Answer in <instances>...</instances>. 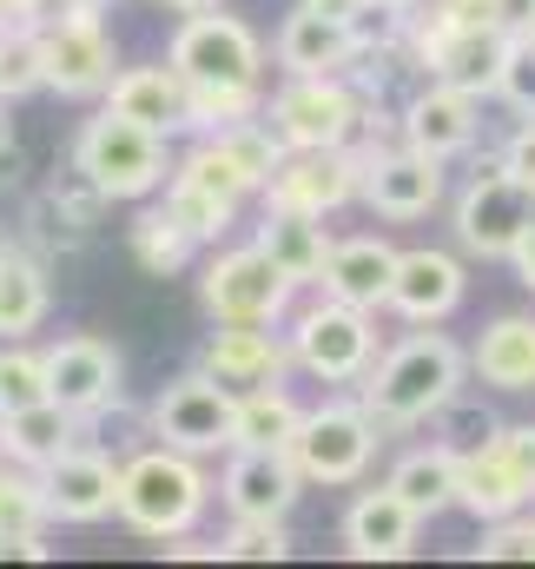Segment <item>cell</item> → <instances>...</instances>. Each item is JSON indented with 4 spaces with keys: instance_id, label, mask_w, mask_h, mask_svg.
I'll return each mask as SVG.
<instances>
[{
    "instance_id": "603a6c76",
    "label": "cell",
    "mask_w": 535,
    "mask_h": 569,
    "mask_svg": "<svg viewBox=\"0 0 535 569\" xmlns=\"http://www.w3.org/2000/svg\"><path fill=\"white\" fill-rule=\"evenodd\" d=\"M107 107L139 120V127H152V133H165V140L192 133V87H185V73L172 60L165 67H127V73H113Z\"/></svg>"
},
{
    "instance_id": "4fadbf2b",
    "label": "cell",
    "mask_w": 535,
    "mask_h": 569,
    "mask_svg": "<svg viewBox=\"0 0 535 569\" xmlns=\"http://www.w3.org/2000/svg\"><path fill=\"white\" fill-rule=\"evenodd\" d=\"M232 418H239V391L219 385L212 371H185L152 398V437L192 457L232 450Z\"/></svg>"
},
{
    "instance_id": "d6a6232c",
    "label": "cell",
    "mask_w": 535,
    "mask_h": 569,
    "mask_svg": "<svg viewBox=\"0 0 535 569\" xmlns=\"http://www.w3.org/2000/svg\"><path fill=\"white\" fill-rule=\"evenodd\" d=\"M53 523V503H47V477L27 470V463H7L0 470V537L20 543V537H40Z\"/></svg>"
},
{
    "instance_id": "d6986e66",
    "label": "cell",
    "mask_w": 535,
    "mask_h": 569,
    "mask_svg": "<svg viewBox=\"0 0 535 569\" xmlns=\"http://www.w3.org/2000/svg\"><path fill=\"white\" fill-rule=\"evenodd\" d=\"M476 127H483L476 93H463V87H450V80H430L397 120L403 146H416V152H430V159H443V166L476 146Z\"/></svg>"
},
{
    "instance_id": "d4e9b609",
    "label": "cell",
    "mask_w": 535,
    "mask_h": 569,
    "mask_svg": "<svg viewBox=\"0 0 535 569\" xmlns=\"http://www.w3.org/2000/svg\"><path fill=\"white\" fill-rule=\"evenodd\" d=\"M529 477L509 463V450L496 443V430L476 443V450H463V490H456V510H470L476 523H503V517H523V503H529Z\"/></svg>"
},
{
    "instance_id": "4316f807",
    "label": "cell",
    "mask_w": 535,
    "mask_h": 569,
    "mask_svg": "<svg viewBox=\"0 0 535 569\" xmlns=\"http://www.w3.org/2000/svg\"><path fill=\"white\" fill-rule=\"evenodd\" d=\"M252 246H259V252H271V266H277L291 284H317V272H324V252H331V232H324V219H317V212L265 206V219H259Z\"/></svg>"
},
{
    "instance_id": "ab89813d",
    "label": "cell",
    "mask_w": 535,
    "mask_h": 569,
    "mask_svg": "<svg viewBox=\"0 0 535 569\" xmlns=\"http://www.w3.org/2000/svg\"><path fill=\"white\" fill-rule=\"evenodd\" d=\"M503 166H509L516 179H529V186H535V120H523V127L509 133V146H503Z\"/></svg>"
},
{
    "instance_id": "bcb514c9",
    "label": "cell",
    "mask_w": 535,
    "mask_h": 569,
    "mask_svg": "<svg viewBox=\"0 0 535 569\" xmlns=\"http://www.w3.org/2000/svg\"><path fill=\"white\" fill-rule=\"evenodd\" d=\"M165 7H179V13H199V7H219V0H165Z\"/></svg>"
},
{
    "instance_id": "6da1fadb",
    "label": "cell",
    "mask_w": 535,
    "mask_h": 569,
    "mask_svg": "<svg viewBox=\"0 0 535 569\" xmlns=\"http://www.w3.org/2000/svg\"><path fill=\"white\" fill-rule=\"evenodd\" d=\"M463 371H470V358L436 325H416L391 351H377V365L357 378V405L384 430H416L463 398Z\"/></svg>"
},
{
    "instance_id": "c3c4849f",
    "label": "cell",
    "mask_w": 535,
    "mask_h": 569,
    "mask_svg": "<svg viewBox=\"0 0 535 569\" xmlns=\"http://www.w3.org/2000/svg\"><path fill=\"white\" fill-rule=\"evenodd\" d=\"M0 259H7V246H0Z\"/></svg>"
},
{
    "instance_id": "7a4b0ae2",
    "label": "cell",
    "mask_w": 535,
    "mask_h": 569,
    "mask_svg": "<svg viewBox=\"0 0 535 569\" xmlns=\"http://www.w3.org/2000/svg\"><path fill=\"white\" fill-rule=\"evenodd\" d=\"M212 503V477L199 470L192 450H172V443H152L139 450L133 463H120V523H133L139 537L152 543H172L185 537Z\"/></svg>"
},
{
    "instance_id": "52a82bcc",
    "label": "cell",
    "mask_w": 535,
    "mask_h": 569,
    "mask_svg": "<svg viewBox=\"0 0 535 569\" xmlns=\"http://www.w3.org/2000/svg\"><path fill=\"white\" fill-rule=\"evenodd\" d=\"M33 40H40V87L60 93V100H93L113 87V33L100 27V13H80V7H60V13H40L33 20Z\"/></svg>"
},
{
    "instance_id": "1f68e13d",
    "label": "cell",
    "mask_w": 535,
    "mask_h": 569,
    "mask_svg": "<svg viewBox=\"0 0 535 569\" xmlns=\"http://www.w3.org/2000/svg\"><path fill=\"white\" fill-rule=\"evenodd\" d=\"M47 318V272L27 252L0 259V338H27Z\"/></svg>"
},
{
    "instance_id": "7c38bea8",
    "label": "cell",
    "mask_w": 535,
    "mask_h": 569,
    "mask_svg": "<svg viewBox=\"0 0 535 569\" xmlns=\"http://www.w3.org/2000/svg\"><path fill=\"white\" fill-rule=\"evenodd\" d=\"M364 192V146H284L277 172L265 179V206L331 219Z\"/></svg>"
},
{
    "instance_id": "e0dca14e",
    "label": "cell",
    "mask_w": 535,
    "mask_h": 569,
    "mask_svg": "<svg viewBox=\"0 0 535 569\" xmlns=\"http://www.w3.org/2000/svg\"><path fill=\"white\" fill-rule=\"evenodd\" d=\"M47 503H53V523H107L120 517V463L93 443H73L67 457H53L47 470Z\"/></svg>"
},
{
    "instance_id": "7402d4cb",
    "label": "cell",
    "mask_w": 535,
    "mask_h": 569,
    "mask_svg": "<svg viewBox=\"0 0 535 569\" xmlns=\"http://www.w3.org/2000/svg\"><path fill=\"white\" fill-rule=\"evenodd\" d=\"M416 530H423V517L403 503L391 483L351 497V510H344V550L357 563H403L416 550Z\"/></svg>"
},
{
    "instance_id": "9c48e42d",
    "label": "cell",
    "mask_w": 535,
    "mask_h": 569,
    "mask_svg": "<svg viewBox=\"0 0 535 569\" xmlns=\"http://www.w3.org/2000/svg\"><path fill=\"white\" fill-rule=\"evenodd\" d=\"M535 226V186L516 179L503 159L483 166L463 192H456V246L470 259H509Z\"/></svg>"
},
{
    "instance_id": "7bdbcfd3",
    "label": "cell",
    "mask_w": 535,
    "mask_h": 569,
    "mask_svg": "<svg viewBox=\"0 0 535 569\" xmlns=\"http://www.w3.org/2000/svg\"><path fill=\"white\" fill-rule=\"evenodd\" d=\"M304 7H317V13H337V20H357V13H364V0H304Z\"/></svg>"
},
{
    "instance_id": "e575fe53",
    "label": "cell",
    "mask_w": 535,
    "mask_h": 569,
    "mask_svg": "<svg viewBox=\"0 0 535 569\" xmlns=\"http://www.w3.org/2000/svg\"><path fill=\"white\" fill-rule=\"evenodd\" d=\"M219 557L225 563H284L291 557V530H284V517H232Z\"/></svg>"
},
{
    "instance_id": "cb8c5ba5",
    "label": "cell",
    "mask_w": 535,
    "mask_h": 569,
    "mask_svg": "<svg viewBox=\"0 0 535 569\" xmlns=\"http://www.w3.org/2000/svg\"><path fill=\"white\" fill-rule=\"evenodd\" d=\"M397 259H403V252L391 246V239H377V232H364V239H331L324 272H317V291H331V298H344V305L377 311V305H391Z\"/></svg>"
},
{
    "instance_id": "30bf717a",
    "label": "cell",
    "mask_w": 535,
    "mask_h": 569,
    "mask_svg": "<svg viewBox=\"0 0 535 569\" xmlns=\"http://www.w3.org/2000/svg\"><path fill=\"white\" fill-rule=\"evenodd\" d=\"M265 127L284 146H351L364 127V100L351 93L344 73H284L265 107Z\"/></svg>"
},
{
    "instance_id": "3957f363",
    "label": "cell",
    "mask_w": 535,
    "mask_h": 569,
    "mask_svg": "<svg viewBox=\"0 0 535 569\" xmlns=\"http://www.w3.org/2000/svg\"><path fill=\"white\" fill-rule=\"evenodd\" d=\"M73 166L107 192V199H152L165 179H172V152H165V133L139 127L127 113H93L73 140Z\"/></svg>"
},
{
    "instance_id": "83f0119b",
    "label": "cell",
    "mask_w": 535,
    "mask_h": 569,
    "mask_svg": "<svg viewBox=\"0 0 535 569\" xmlns=\"http://www.w3.org/2000/svg\"><path fill=\"white\" fill-rule=\"evenodd\" d=\"M470 365H476V378L496 385V391H535V318L529 311H509V318L483 325Z\"/></svg>"
},
{
    "instance_id": "60d3db41",
    "label": "cell",
    "mask_w": 535,
    "mask_h": 569,
    "mask_svg": "<svg viewBox=\"0 0 535 569\" xmlns=\"http://www.w3.org/2000/svg\"><path fill=\"white\" fill-rule=\"evenodd\" d=\"M47 0H0V27H33Z\"/></svg>"
},
{
    "instance_id": "ba28073f",
    "label": "cell",
    "mask_w": 535,
    "mask_h": 569,
    "mask_svg": "<svg viewBox=\"0 0 535 569\" xmlns=\"http://www.w3.org/2000/svg\"><path fill=\"white\" fill-rule=\"evenodd\" d=\"M509 40L503 27H483V20H443V13H410V47L423 60L430 80H450L463 93H496L503 80V60H509Z\"/></svg>"
},
{
    "instance_id": "74e56055",
    "label": "cell",
    "mask_w": 535,
    "mask_h": 569,
    "mask_svg": "<svg viewBox=\"0 0 535 569\" xmlns=\"http://www.w3.org/2000/svg\"><path fill=\"white\" fill-rule=\"evenodd\" d=\"M496 100H509L523 120H535V33H516V40H509V60H503Z\"/></svg>"
},
{
    "instance_id": "4dcf8cb0",
    "label": "cell",
    "mask_w": 535,
    "mask_h": 569,
    "mask_svg": "<svg viewBox=\"0 0 535 569\" xmlns=\"http://www.w3.org/2000/svg\"><path fill=\"white\" fill-rule=\"evenodd\" d=\"M127 246H133V259L152 272V279H172V272H185L192 266V252H199V239L165 212V206H152V212H139L133 226H127Z\"/></svg>"
},
{
    "instance_id": "f6af8a7d",
    "label": "cell",
    "mask_w": 535,
    "mask_h": 569,
    "mask_svg": "<svg viewBox=\"0 0 535 569\" xmlns=\"http://www.w3.org/2000/svg\"><path fill=\"white\" fill-rule=\"evenodd\" d=\"M53 7H80V13H100V7H113V0H53Z\"/></svg>"
},
{
    "instance_id": "836d02e7",
    "label": "cell",
    "mask_w": 535,
    "mask_h": 569,
    "mask_svg": "<svg viewBox=\"0 0 535 569\" xmlns=\"http://www.w3.org/2000/svg\"><path fill=\"white\" fill-rule=\"evenodd\" d=\"M159 206H165L199 246H219V239L239 226V206H232V199H219V192H205V186H192V179H179V172L165 179V199H159Z\"/></svg>"
},
{
    "instance_id": "f1b7e54d",
    "label": "cell",
    "mask_w": 535,
    "mask_h": 569,
    "mask_svg": "<svg viewBox=\"0 0 535 569\" xmlns=\"http://www.w3.org/2000/svg\"><path fill=\"white\" fill-rule=\"evenodd\" d=\"M391 490H397L423 523L443 517V510H456V490H463V450H450V443H423V450H410L397 470H391Z\"/></svg>"
},
{
    "instance_id": "8992f818",
    "label": "cell",
    "mask_w": 535,
    "mask_h": 569,
    "mask_svg": "<svg viewBox=\"0 0 535 569\" xmlns=\"http://www.w3.org/2000/svg\"><path fill=\"white\" fill-rule=\"evenodd\" d=\"M377 443H384V425L364 405H317L291 430V463H297L304 483L344 490V483H364Z\"/></svg>"
},
{
    "instance_id": "f35d334b",
    "label": "cell",
    "mask_w": 535,
    "mask_h": 569,
    "mask_svg": "<svg viewBox=\"0 0 535 569\" xmlns=\"http://www.w3.org/2000/svg\"><path fill=\"white\" fill-rule=\"evenodd\" d=\"M496 443L509 450V463L529 477V490H535V425H503L496 430Z\"/></svg>"
},
{
    "instance_id": "2e32d148",
    "label": "cell",
    "mask_w": 535,
    "mask_h": 569,
    "mask_svg": "<svg viewBox=\"0 0 535 569\" xmlns=\"http://www.w3.org/2000/svg\"><path fill=\"white\" fill-rule=\"evenodd\" d=\"M47 358V398H60L80 418H100L120 405V351L107 338H60L40 351Z\"/></svg>"
},
{
    "instance_id": "681fc988",
    "label": "cell",
    "mask_w": 535,
    "mask_h": 569,
    "mask_svg": "<svg viewBox=\"0 0 535 569\" xmlns=\"http://www.w3.org/2000/svg\"><path fill=\"white\" fill-rule=\"evenodd\" d=\"M403 7H416V0H403Z\"/></svg>"
},
{
    "instance_id": "8fae6325",
    "label": "cell",
    "mask_w": 535,
    "mask_h": 569,
    "mask_svg": "<svg viewBox=\"0 0 535 569\" xmlns=\"http://www.w3.org/2000/svg\"><path fill=\"white\" fill-rule=\"evenodd\" d=\"M291 291L297 284L271 266V252L259 246H232V252H212L205 272H199V298L212 311V325H277L291 311Z\"/></svg>"
},
{
    "instance_id": "5b68a950",
    "label": "cell",
    "mask_w": 535,
    "mask_h": 569,
    "mask_svg": "<svg viewBox=\"0 0 535 569\" xmlns=\"http://www.w3.org/2000/svg\"><path fill=\"white\" fill-rule=\"evenodd\" d=\"M291 365L324 378V385H357L371 365H377V325L364 305H344V298H317L291 318Z\"/></svg>"
},
{
    "instance_id": "ffe728a7",
    "label": "cell",
    "mask_w": 535,
    "mask_h": 569,
    "mask_svg": "<svg viewBox=\"0 0 535 569\" xmlns=\"http://www.w3.org/2000/svg\"><path fill=\"white\" fill-rule=\"evenodd\" d=\"M463 259L456 252H436V246H416L397 259V279H391V311L403 325H443L456 305H463Z\"/></svg>"
},
{
    "instance_id": "9a60e30c",
    "label": "cell",
    "mask_w": 535,
    "mask_h": 569,
    "mask_svg": "<svg viewBox=\"0 0 535 569\" xmlns=\"http://www.w3.org/2000/svg\"><path fill=\"white\" fill-rule=\"evenodd\" d=\"M219 497H225L232 517H291V503L304 497V477H297L291 450L232 443V457L219 470Z\"/></svg>"
},
{
    "instance_id": "f546056e",
    "label": "cell",
    "mask_w": 535,
    "mask_h": 569,
    "mask_svg": "<svg viewBox=\"0 0 535 569\" xmlns=\"http://www.w3.org/2000/svg\"><path fill=\"white\" fill-rule=\"evenodd\" d=\"M304 418V405L284 385H252L239 391V418H232V443H259V450H291V430Z\"/></svg>"
},
{
    "instance_id": "ee69618b",
    "label": "cell",
    "mask_w": 535,
    "mask_h": 569,
    "mask_svg": "<svg viewBox=\"0 0 535 569\" xmlns=\"http://www.w3.org/2000/svg\"><path fill=\"white\" fill-rule=\"evenodd\" d=\"M7 107H13V100H0V152H13V120H7Z\"/></svg>"
},
{
    "instance_id": "d590c367",
    "label": "cell",
    "mask_w": 535,
    "mask_h": 569,
    "mask_svg": "<svg viewBox=\"0 0 535 569\" xmlns=\"http://www.w3.org/2000/svg\"><path fill=\"white\" fill-rule=\"evenodd\" d=\"M47 398V358L40 351H20V338L0 345V411H20V405H40Z\"/></svg>"
},
{
    "instance_id": "8d00e7d4",
    "label": "cell",
    "mask_w": 535,
    "mask_h": 569,
    "mask_svg": "<svg viewBox=\"0 0 535 569\" xmlns=\"http://www.w3.org/2000/svg\"><path fill=\"white\" fill-rule=\"evenodd\" d=\"M430 13L483 20V27H503V33H535V0H430Z\"/></svg>"
},
{
    "instance_id": "5bb4252c",
    "label": "cell",
    "mask_w": 535,
    "mask_h": 569,
    "mask_svg": "<svg viewBox=\"0 0 535 569\" xmlns=\"http://www.w3.org/2000/svg\"><path fill=\"white\" fill-rule=\"evenodd\" d=\"M377 219H430L443 206V159L416 152V146H377L364 152V192H357Z\"/></svg>"
},
{
    "instance_id": "484cf974",
    "label": "cell",
    "mask_w": 535,
    "mask_h": 569,
    "mask_svg": "<svg viewBox=\"0 0 535 569\" xmlns=\"http://www.w3.org/2000/svg\"><path fill=\"white\" fill-rule=\"evenodd\" d=\"M73 443H80V411H67L60 398L20 405V411H0V457H7V463L47 470V463L67 457Z\"/></svg>"
},
{
    "instance_id": "7dc6e473",
    "label": "cell",
    "mask_w": 535,
    "mask_h": 569,
    "mask_svg": "<svg viewBox=\"0 0 535 569\" xmlns=\"http://www.w3.org/2000/svg\"><path fill=\"white\" fill-rule=\"evenodd\" d=\"M0 100H7V60H0Z\"/></svg>"
},
{
    "instance_id": "277c9868",
    "label": "cell",
    "mask_w": 535,
    "mask_h": 569,
    "mask_svg": "<svg viewBox=\"0 0 535 569\" xmlns=\"http://www.w3.org/2000/svg\"><path fill=\"white\" fill-rule=\"evenodd\" d=\"M165 60L199 93H259V80H265V40L239 13H212V7H199L172 33V53Z\"/></svg>"
},
{
    "instance_id": "b9f144b4",
    "label": "cell",
    "mask_w": 535,
    "mask_h": 569,
    "mask_svg": "<svg viewBox=\"0 0 535 569\" xmlns=\"http://www.w3.org/2000/svg\"><path fill=\"white\" fill-rule=\"evenodd\" d=\"M509 266H516V279H523V284H529V291H535V226H529V232H523V246L509 252Z\"/></svg>"
},
{
    "instance_id": "ac0fdd59",
    "label": "cell",
    "mask_w": 535,
    "mask_h": 569,
    "mask_svg": "<svg viewBox=\"0 0 535 569\" xmlns=\"http://www.w3.org/2000/svg\"><path fill=\"white\" fill-rule=\"evenodd\" d=\"M364 53V40H357V27L351 20H337V13H317V7H291L284 13V27L271 33V60L284 67V73H351V60Z\"/></svg>"
},
{
    "instance_id": "44dd1931",
    "label": "cell",
    "mask_w": 535,
    "mask_h": 569,
    "mask_svg": "<svg viewBox=\"0 0 535 569\" xmlns=\"http://www.w3.org/2000/svg\"><path fill=\"white\" fill-rule=\"evenodd\" d=\"M284 365H291V338H277V325H219L205 338V358H199V371H212L232 391L277 385Z\"/></svg>"
}]
</instances>
